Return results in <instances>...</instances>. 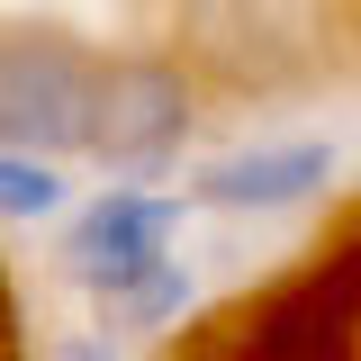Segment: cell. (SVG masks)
Masks as SVG:
<instances>
[{"instance_id":"cell-8","label":"cell","mask_w":361,"mask_h":361,"mask_svg":"<svg viewBox=\"0 0 361 361\" xmlns=\"http://www.w3.org/2000/svg\"><path fill=\"white\" fill-rule=\"evenodd\" d=\"M0 361H9V289H0Z\"/></svg>"},{"instance_id":"cell-7","label":"cell","mask_w":361,"mask_h":361,"mask_svg":"<svg viewBox=\"0 0 361 361\" xmlns=\"http://www.w3.org/2000/svg\"><path fill=\"white\" fill-rule=\"evenodd\" d=\"M45 361H127V343H118V334H99V325H82V334H54Z\"/></svg>"},{"instance_id":"cell-1","label":"cell","mask_w":361,"mask_h":361,"mask_svg":"<svg viewBox=\"0 0 361 361\" xmlns=\"http://www.w3.org/2000/svg\"><path fill=\"white\" fill-rule=\"evenodd\" d=\"M199 118H208V82L180 45H109L82 163L127 190H163L180 172V154L199 145Z\"/></svg>"},{"instance_id":"cell-5","label":"cell","mask_w":361,"mask_h":361,"mask_svg":"<svg viewBox=\"0 0 361 361\" xmlns=\"http://www.w3.org/2000/svg\"><path fill=\"white\" fill-rule=\"evenodd\" d=\"M190 307H199V271L172 253L163 271H145L135 289H118L109 307H90V325H99V334H118V343H154V334H172Z\"/></svg>"},{"instance_id":"cell-2","label":"cell","mask_w":361,"mask_h":361,"mask_svg":"<svg viewBox=\"0 0 361 361\" xmlns=\"http://www.w3.org/2000/svg\"><path fill=\"white\" fill-rule=\"evenodd\" d=\"M99 54L73 18H0V145L37 163H82Z\"/></svg>"},{"instance_id":"cell-4","label":"cell","mask_w":361,"mask_h":361,"mask_svg":"<svg viewBox=\"0 0 361 361\" xmlns=\"http://www.w3.org/2000/svg\"><path fill=\"white\" fill-rule=\"evenodd\" d=\"M334 180H343L334 135H253V145H226L208 163H190L180 199L208 208V217H289V208H316Z\"/></svg>"},{"instance_id":"cell-6","label":"cell","mask_w":361,"mask_h":361,"mask_svg":"<svg viewBox=\"0 0 361 361\" xmlns=\"http://www.w3.org/2000/svg\"><path fill=\"white\" fill-rule=\"evenodd\" d=\"M73 208H82L73 163H37V154L0 145V226H63Z\"/></svg>"},{"instance_id":"cell-3","label":"cell","mask_w":361,"mask_h":361,"mask_svg":"<svg viewBox=\"0 0 361 361\" xmlns=\"http://www.w3.org/2000/svg\"><path fill=\"white\" fill-rule=\"evenodd\" d=\"M180 235H190V199H180V190H127V180H99L82 208L54 226V280L82 289L90 307H109L118 289H135L145 271L172 262Z\"/></svg>"}]
</instances>
